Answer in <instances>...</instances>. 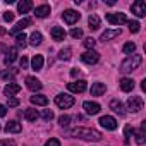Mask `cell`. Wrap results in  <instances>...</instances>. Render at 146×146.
Returning <instances> with one entry per match:
<instances>
[{
  "instance_id": "obj_39",
  "label": "cell",
  "mask_w": 146,
  "mask_h": 146,
  "mask_svg": "<svg viewBox=\"0 0 146 146\" xmlns=\"http://www.w3.org/2000/svg\"><path fill=\"white\" fill-rule=\"evenodd\" d=\"M95 43H96V41H95L93 38H86V40H84V46H86L88 50H93V46H95Z\"/></svg>"
},
{
  "instance_id": "obj_32",
  "label": "cell",
  "mask_w": 146,
  "mask_h": 146,
  "mask_svg": "<svg viewBox=\"0 0 146 146\" xmlns=\"http://www.w3.org/2000/svg\"><path fill=\"white\" fill-rule=\"evenodd\" d=\"M122 50H124V53H129V55H132V53L136 52V45H134L132 41H129V43H125V45H124V48H122Z\"/></svg>"
},
{
  "instance_id": "obj_45",
  "label": "cell",
  "mask_w": 146,
  "mask_h": 146,
  "mask_svg": "<svg viewBox=\"0 0 146 146\" xmlns=\"http://www.w3.org/2000/svg\"><path fill=\"white\" fill-rule=\"evenodd\" d=\"M7 115V107L5 105H0V119Z\"/></svg>"
},
{
  "instance_id": "obj_48",
  "label": "cell",
  "mask_w": 146,
  "mask_h": 146,
  "mask_svg": "<svg viewBox=\"0 0 146 146\" xmlns=\"http://www.w3.org/2000/svg\"><path fill=\"white\" fill-rule=\"evenodd\" d=\"M4 50H5V45H0V53H2Z\"/></svg>"
},
{
  "instance_id": "obj_34",
  "label": "cell",
  "mask_w": 146,
  "mask_h": 146,
  "mask_svg": "<svg viewBox=\"0 0 146 146\" xmlns=\"http://www.w3.org/2000/svg\"><path fill=\"white\" fill-rule=\"evenodd\" d=\"M139 28H141V26H139L137 21H131V23H129V31H131V33H137Z\"/></svg>"
},
{
  "instance_id": "obj_12",
  "label": "cell",
  "mask_w": 146,
  "mask_h": 146,
  "mask_svg": "<svg viewBox=\"0 0 146 146\" xmlns=\"http://www.w3.org/2000/svg\"><path fill=\"white\" fill-rule=\"evenodd\" d=\"M83 107H84V110H86L88 115H96V113H100V105H98L96 102H84Z\"/></svg>"
},
{
  "instance_id": "obj_4",
  "label": "cell",
  "mask_w": 146,
  "mask_h": 146,
  "mask_svg": "<svg viewBox=\"0 0 146 146\" xmlns=\"http://www.w3.org/2000/svg\"><path fill=\"white\" fill-rule=\"evenodd\" d=\"M107 21H108L110 24L120 26V24H125V23H127V16H125L124 12H110V14H107Z\"/></svg>"
},
{
  "instance_id": "obj_28",
  "label": "cell",
  "mask_w": 146,
  "mask_h": 146,
  "mask_svg": "<svg viewBox=\"0 0 146 146\" xmlns=\"http://www.w3.org/2000/svg\"><path fill=\"white\" fill-rule=\"evenodd\" d=\"M144 131H146V120L143 122V125H141V129H139L137 132L134 131V132H136V143H137V144H144V137H146V136H144Z\"/></svg>"
},
{
  "instance_id": "obj_11",
  "label": "cell",
  "mask_w": 146,
  "mask_h": 146,
  "mask_svg": "<svg viewBox=\"0 0 146 146\" xmlns=\"http://www.w3.org/2000/svg\"><path fill=\"white\" fill-rule=\"evenodd\" d=\"M26 86H28V90H31V91H40L41 88H43V84H41V81L40 79H36V78H26Z\"/></svg>"
},
{
  "instance_id": "obj_36",
  "label": "cell",
  "mask_w": 146,
  "mask_h": 146,
  "mask_svg": "<svg viewBox=\"0 0 146 146\" xmlns=\"http://www.w3.org/2000/svg\"><path fill=\"white\" fill-rule=\"evenodd\" d=\"M134 134V129H132V125H125V129H124V136H125V141H129V137Z\"/></svg>"
},
{
  "instance_id": "obj_7",
  "label": "cell",
  "mask_w": 146,
  "mask_h": 146,
  "mask_svg": "<svg viewBox=\"0 0 146 146\" xmlns=\"http://www.w3.org/2000/svg\"><path fill=\"white\" fill-rule=\"evenodd\" d=\"M127 107L132 113H137L141 108H143V98L141 96H131L127 100Z\"/></svg>"
},
{
  "instance_id": "obj_8",
  "label": "cell",
  "mask_w": 146,
  "mask_h": 146,
  "mask_svg": "<svg viewBox=\"0 0 146 146\" xmlns=\"http://www.w3.org/2000/svg\"><path fill=\"white\" fill-rule=\"evenodd\" d=\"M62 17H64V21H65L67 24H74V23H78V21H79L81 14H79L78 11H72V9H67V11H64Z\"/></svg>"
},
{
  "instance_id": "obj_43",
  "label": "cell",
  "mask_w": 146,
  "mask_h": 146,
  "mask_svg": "<svg viewBox=\"0 0 146 146\" xmlns=\"http://www.w3.org/2000/svg\"><path fill=\"white\" fill-rule=\"evenodd\" d=\"M0 146H16V141H12V139H2V141H0Z\"/></svg>"
},
{
  "instance_id": "obj_3",
  "label": "cell",
  "mask_w": 146,
  "mask_h": 146,
  "mask_svg": "<svg viewBox=\"0 0 146 146\" xmlns=\"http://www.w3.org/2000/svg\"><path fill=\"white\" fill-rule=\"evenodd\" d=\"M74 96H70V95H67V93H60V95H57L55 96V105L58 107V108H70L72 105H74Z\"/></svg>"
},
{
  "instance_id": "obj_6",
  "label": "cell",
  "mask_w": 146,
  "mask_h": 146,
  "mask_svg": "<svg viewBox=\"0 0 146 146\" xmlns=\"http://www.w3.org/2000/svg\"><path fill=\"white\" fill-rule=\"evenodd\" d=\"M131 11L137 17H144L146 16V2H144V0H136V2L131 5Z\"/></svg>"
},
{
  "instance_id": "obj_17",
  "label": "cell",
  "mask_w": 146,
  "mask_h": 146,
  "mask_svg": "<svg viewBox=\"0 0 146 146\" xmlns=\"http://www.w3.org/2000/svg\"><path fill=\"white\" fill-rule=\"evenodd\" d=\"M16 58H17V48L12 46V48L7 50V55H5V58H4V64H5V65H11Z\"/></svg>"
},
{
  "instance_id": "obj_13",
  "label": "cell",
  "mask_w": 146,
  "mask_h": 146,
  "mask_svg": "<svg viewBox=\"0 0 146 146\" xmlns=\"http://www.w3.org/2000/svg\"><path fill=\"white\" fill-rule=\"evenodd\" d=\"M28 26H31V19H29V17H24V19H21V21L11 29V33H12V35H17V33H21V31H23L24 28H28Z\"/></svg>"
},
{
  "instance_id": "obj_14",
  "label": "cell",
  "mask_w": 146,
  "mask_h": 146,
  "mask_svg": "<svg viewBox=\"0 0 146 146\" xmlns=\"http://www.w3.org/2000/svg\"><path fill=\"white\" fill-rule=\"evenodd\" d=\"M119 35H120V29H119V28H115V29H107V31H103V33L100 35V40H102V41H108V40L117 38Z\"/></svg>"
},
{
  "instance_id": "obj_24",
  "label": "cell",
  "mask_w": 146,
  "mask_h": 146,
  "mask_svg": "<svg viewBox=\"0 0 146 146\" xmlns=\"http://www.w3.org/2000/svg\"><path fill=\"white\" fill-rule=\"evenodd\" d=\"M120 90H122V91H125V93L132 91V90H134V81H132V79H129V78H124V79L120 81Z\"/></svg>"
},
{
  "instance_id": "obj_2",
  "label": "cell",
  "mask_w": 146,
  "mask_h": 146,
  "mask_svg": "<svg viewBox=\"0 0 146 146\" xmlns=\"http://www.w3.org/2000/svg\"><path fill=\"white\" fill-rule=\"evenodd\" d=\"M143 62V57L141 55H131L127 57L122 64H120V72H124V74H127V72H132L134 69H137Z\"/></svg>"
},
{
  "instance_id": "obj_18",
  "label": "cell",
  "mask_w": 146,
  "mask_h": 146,
  "mask_svg": "<svg viewBox=\"0 0 146 146\" xmlns=\"http://www.w3.org/2000/svg\"><path fill=\"white\" fill-rule=\"evenodd\" d=\"M105 91H107V86L103 83H93V86H91V96H100Z\"/></svg>"
},
{
  "instance_id": "obj_30",
  "label": "cell",
  "mask_w": 146,
  "mask_h": 146,
  "mask_svg": "<svg viewBox=\"0 0 146 146\" xmlns=\"http://www.w3.org/2000/svg\"><path fill=\"white\" fill-rule=\"evenodd\" d=\"M26 41H28V36H26L24 33H17V35H16V43H17V46H23V48H24V46L28 45Z\"/></svg>"
},
{
  "instance_id": "obj_23",
  "label": "cell",
  "mask_w": 146,
  "mask_h": 146,
  "mask_svg": "<svg viewBox=\"0 0 146 146\" xmlns=\"http://www.w3.org/2000/svg\"><path fill=\"white\" fill-rule=\"evenodd\" d=\"M41 41H43L41 33H40V31H33V33H31V36H29V43H31L33 46H40V45H41Z\"/></svg>"
},
{
  "instance_id": "obj_29",
  "label": "cell",
  "mask_w": 146,
  "mask_h": 146,
  "mask_svg": "<svg viewBox=\"0 0 146 146\" xmlns=\"http://www.w3.org/2000/svg\"><path fill=\"white\" fill-rule=\"evenodd\" d=\"M38 117H40V113H38L35 108H26V112H24V119H26V120H29V122H35Z\"/></svg>"
},
{
  "instance_id": "obj_31",
  "label": "cell",
  "mask_w": 146,
  "mask_h": 146,
  "mask_svg": "<svg viewBox=\"0 0 146 146\" xmlns=\"http://www.w3.org/2000/svg\"><path fill=\"white\" fill-rule=\"evenodd\" d=\"M70 53H72L70 48H62V50L58 52V58H60V60H69V58H70Z\"/></svg>"
},
{
  "instance_id": "obj_33",
  "label": "cell",
  "mask_w": 146,
  "mask_h": 146,
  "mask_svg": "<svg viewBox=\"0 0 146 146\" xmlns=\"http://www.w3.org/2000/svg\"><path fill=\"white\" fill-rule=\"evenodd\" d=\"M16 74H17V70H7V72H4V74H2V79L11 81V79H14Z\"/></svg>"
},
{
  "instance_id": "obj_9",
  "label": "cell",
  "mask_w": 146,
  "mask_h": 146,
  "mask_svg": "<svg viewBox=\"0 0 146 146\" xmlns=\"http://www.w3.org/2000/svg\"><path fill=\"white\" fill-rule=\"evenodd\" d=\"M86 88H88V84H86V81H83V79L67 84V90L72 91V93H83V91H86Z\"/></svg>"
},
{
  "instance_id": "obj_46",
  "label": "cell",
  "mask_w": 146,
  "mask_h": 146,
  "mask_svg": "<svg viewBox=\"0 0 146 146\" xmlns=\"http://www.w3.org/2000/svg\"><path fill=\"white\" fill-rule=\"evenodd\" d=\"M70 76H72V78H78V76H79V69H72V70H70Z\"/></svg>"
},
{
  "instance_id": "obj_22",
  "label": "cell",
  "mask_w": 146,
  "mask_h": 146,
  "mask_svg": "<svg viewBox=\"0 0 146 146\" xmlns=\"http://www.w3.org/2000/svg\"><path fill=\"white\" fill-rule=\"evenodd\" d=\"M35 14H36V17H46V16L50 14V5H46V4L38 5V7L35 9Z\"/></svg>"
},
{
  "instance_id": "obj_41",
  "label": "cell",
  "mask_w": 146,
  "mask_h": 146,
  "mask_svg": "<svg viewBox=\"0 0 146 146\" xmlns=\"http://www.w3.org/2000/svg\"><path fill=\"white\" fill-rule=\"evenodd\" d=\"M17 105H19V100L14 98V96H9V100H7V107H17Z\"/></svg>"
},
{
  "instance_id": "obj_26",
  "label": "cell",
  "mask_w": 146,
  "mask_h": 146,
  "mask_svg": "<svg viewBox=\"0 0 146 146\" xmlns=\"http://www.w3.org/2000/svg\"><path fill=\"white\" fill-rule=\"evenodd\" d=\"M43 55H35L33 57V60H31V67H33V70H41V67H43Z\"/></svg>"
},
{
  "instance_id": "obj_42",
  "label": "cell",
  "mask_w": 146,
  "mask_h": 146,
  "mask_svg": "<svg viewBox=\"0 0 146 146\" xmlns=\"http://www.w3.org/2000/svg\"><path fill=\"white\" fill-rule=\"evenodd\" d=\"M45 146H60V141L55 139V137H50V139L45 143Z\"/></svg>"
},
{
  "instance_id": "obj_15",
  "label": "cell",
  "mask_w": 146,
  "mask_h": 146,
  "mask_svg": "<svg viewBox=\"0 0 146 146\" xmlns=\"http://www.w3.org/2000/svg\"><path fill=\"white\" fill-rule=\"evenodd\" d=\"M21 129H23V125L17 122V120H11V122H7V125H5V132L9 134H17V132H21Z\"/></svg>"
},
{
  "instance_id": "obj_44",
  "label": "cell",
  "mask_w": 146,
  "mask_h": 146,
  "mask_svg": "<svg viewBox=\"0 0 146 146\" xmlns=\"http://www.w3.org/2000/svg\"><path fill=\"white\" fill-rule=\"evenodd\" d=\"M19 64H21V69H26V67H28V58L23 55V57H21V60H19Z\"/></svg>"
},
{
  "instance_id": "obj_21",
  "label": "cell",
  "mask_w": 146,
  "mask_h": 146,
  "mask_svg": "<svg viewBox=\"0 0 146 146\" xmlns=\"http://www.w3.org/2000/svg\"><path fill=\"white\" fill-rule=\"evenodd\" d=\"M110 108H112L113 112H117L119 115H125V108H124L122 102H119V100H112V102H110Z\"/></svg>"
},
{
  "instance_id": "obj_40",
  "label": "cell",
  "mask_w": 146,
  "mask_h": 146,
  "mask_svg": "<svg viewBox=\"0 0 146 146\" xmlns=\"http://www.w3.org/2000/svg\"><path fill=\"white\" fill-rule=\"evenodd\" d=\"M4 21H7V23H12V21H14V12H11V11L4 12Z\"/></svg>"
},
{
  "instance_id": "obj_27",
  "label": "cell",
  "mask_w": 146,
  "mask_h": 146,
  "mask_svg": "<svg viewBox=\"0 0 146 146\" xmlns=\"http://www.w3.org/2000/svg\"><path fill=\"white\" fill-rule=\"evenodd\" d=\"M88 24H90V29L96 31V29L100 28V17H98L96 14H91V16L88 17Z\"/></svg>"
},
{
  "instance_id": "obj_5",
  "label": "cell",
  "mask_w": 146,
  "mask_h": 146,
  "mask_svg": "<svg viewBox=\"0 0 146 146\" xmlns=\"http://www.w3.org/2000/svg\"><path fill=\"white\" fill-rule=\"evenodd\" d=\"M81 60H83L84 64H88V65H93V64H96V62L100 60V53L95 52V50H88V52H84V53L81 55Z\"/></svg>"
},
{
  "instance_id": "obj_19",
  "label": "cell",
  "mask_w": 146,
  "mask_h": 146,
  "mask_svg": "<svg viewBox=\"0 0 146 146\" xmlns=\"http://www.w3.org/2000/svg\"><path fill=\"white\" fill-rule=\"evenodd\" d=\"M19 91H21V86L16 84V83H9V84L4 88V93L7 95V98L12 96V95H16V93H19Z\"/></svg>"
},
{
  "instance_id": "obj_10",
  "label": "cell",
  "mask_w": 146,
  "mask_h": 146,
  "mask_svg": "<svg viewBox=\"0 0 146 146\" xmlns=\"http://www.w3.org/2000/svg\"><path fill=\"white\" fill-rule=\"evenodd\" d=\"M100 125H102L103 129L115 131V129H117V120H115L113 117H110V115H103V117L100 119Z\"/></svg>"
},
{
  "instance_id": "obj_20",
  "label": "cell",
  "mask_w": 146,
  "mask_h": 146,
  "mask_svg": "<svg viewBox=\"0 0 146 146\" xmlns=\"http://www.w3.org/2000/svg\"><path fill=\"white\" fill-rule=\"evenodd\" d=\"M29 100H31V103H33V105H40V107L48 105V98H46L45 95H35V96H31Z\"/></svg>"
},
{
  "instance_id": "obj_47",
  "label": "cell",
  "mask_w": 146,
  "mask_h": 146,
  "mask_svg": "<svg viewBox=\"0 0 146 146\" xmlns=\"http://www.w3.org/2000/svg\"><path fill=\"white\" fill-rule=\"evenodd\" d=\"M5 33H7V31H5L4 28H0V36H2V35H5Z\"/></svg>"
},
{
  "instance_id": "obj_25",
  "label": "cell",
  "mask_w": 146,
  "mask_h": 146,
  "mask_svg": "<svg viewBox=\"0 0 146 146\" xmlns=\"http://www.w3.org/2000/svg\"><path fill=\"white\" fill-rule=\"evenodd\" d=\"M31 7H33V4L29 2V0H23V2L17 4V12L19 14H26V12L31 11Z\"/></svg>"
},
{
  "instance_id": "obj_35",
  "label": "cell",
  "mask_w": 146,
  "mask_h": 146,
  "mask_svg": "<svg viewBox=\"0 0 146 146\" xmlns=\"http://www.w3.org/2000/svg\"><path fill=\"white\" fill-rule=\"evenodd\" d=\"M69 122H70V117H69V115H62V117H58V124H60L62 127H67Z\"/></svg>"
},
{
  "instance_id": "obj_37",
  "label": "cell",
  "mask_w": 146,
  "mask_h": 146,
  "mask_svg": "<svg viewBox=\"0 0 146 146\" xmlns=\"http://www.w3.org/2000/svg\"><path fill=\"white\" fill-rule=\"evenodd\" d=\"M41 117L48 122V120H52V119H53V112H52V110H43V112H41Z\"/></svg>"
},
{
  "instance_id": "obj_1",
  "label": "cell",
  "mask_w": 146,
  "mask_h": 146,
  "mask_svg": "<svg viewBox=\"0 0 146 146\" xmlns=\"http://www.w3.org/2000/svg\"><path fill=\"white\" fill-rule=\"evenodd\" d=\"M74 137H79V139H84V141H100L102 139V134L95 129H90V127H78L70 132Z\"/></svg>"
},
{
  "instance_id": "obj_16",
  "label": "cell",
  "mask_w": 146,
  "mask_h": 146,
  "mask_svg": "<svg viewBox=\"0 0 146 146\" xmlns=\"http://www.w3.org/2000/svg\"><path fill=\"white\" fill-rule=\"evenodd\" d=\"M52 38H53L55 41H64V38H65V31H64V28H60V26H53V28H52Z\"/></svg>"
},
{
  "instance_id": "obj_38",
  "label": "cell",
  "mask_w": 146,
  "mask_h": 146,
  "mask_svg": "<svg viewBox=\"0 0 146 146\" xmlns=\"http://www.w3.org/2000/svg\"><path fill=\"white\" fill-rule=\"evenodd\" d=\"M70 36H72V38H81V36H83V29H81V28H74V29L70 31Z\"/></svg>"
}]
</instances>
